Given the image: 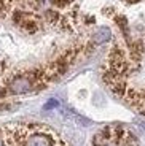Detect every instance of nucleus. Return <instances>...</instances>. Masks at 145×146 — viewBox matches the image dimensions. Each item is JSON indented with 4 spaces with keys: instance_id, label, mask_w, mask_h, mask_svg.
<instances>
[{
    "instance_id": "obj_7",
    "label": "nucleus",
    "mask_w": 145,
    "mask_h": 146,
    "mask_svg": "<svg viewBox=\"0 0 145 146\" xmlns=\"http://www.w3.org/2000/svg\"><path fill=\"white\" fill-rule=\"evenodd\" d=\"M126 2H129V3H136V2H139V0H126Z\"/></svg>"
},
{
    "instance_id": "obj_5",
    "label": "nucleus",
    "mask_w": 145,
    "mask_h": 146,
    "mask_svg": "<svg viewBox=\"0 0 145 146\" xmlns=\"http://www.w3.org/2000/svg\"><path fill=\"white\" fill-rule=\"evenodd\" d=\"M70 2H72V0H53V3L56 5V7H67V5L70 3Z\"/></svg>"
},
{
    "instance_id": "obj_3",
    "label": "nucleus",
    "mask_w": 145,
    "mask_h": 146,
    "mask_svg": "<svg viewBox=\"0 0 145 146\" xmlns=\"http://www.w3.org/2000/svg\"><path fill=\"white\" fill-rule=\"evenodd\" d=\"M13 19H15L16 24H18L22 30H26V32L34 33V32H37V30H38V21H37V18L32 15V13L16 11L15 16H13Z\"/></svg>"
},
{
    "instance_id": "obj_1",
    "label": "nucleus",
    "mask_w": 145,
    "mask_h": 146,
    "mask_svg": "<svg viewBox=\"0 0 145 146\" xmlns=\"http://www.w3.org/2000/svg\"><path fill=\"white\" fill-rule=\"evenodd\" d=\"M93 146H137V140L126 129L110 125L96 133Z\"/></svg>"
},
{
    "instance_id": "obj_6",
    "label": "nucleus",
    "mask_w": 145,
    "mask_h": 146,
    "mask_svg": "<svg viewBox=\"0 0 145 146\" xmlns=\"http://www.w3.org/2000/svg\"><path fill=\"white\" fill-rule=\"evenodd\" d=\"M0 146H5V141H3V138L0 137Z\"/></svg>"
},
{
    "instance_id": "obj_2",
    "label": "nucleus",
    "mask_w": 145,
    "mask_h": 146,
    "mask_svg": "<svg viewBox=\"0 0 145 146\" xmlns=\"http://www.w3.org/2000/svg\"><path fill=\"white\" fill-rule=\"evenodd\" d=\"M35 88V83H34L30 73H26V75H18L13 80L8 83V91L11 94H29L32 92V89Z\"/></svg>"
},
{
    "instance_id": "obj_4",
    "label": "nucleus",
    "mask_w": 145,
    "mask_h": 146,
    "mask_svg": "<svg viewBox=\"0 0 145 146\" xmlns=\"http://www.w3.org/2000/svg\"><path fill=\"white\" fill-rule=\"evenodd\" d=\"M110 36H112V32H110V29H107V27H101V29H99L97 32L93 35V41H94L96 44H101V43L109 41V40H110Z\"/></svg>"
}]
</instances>
